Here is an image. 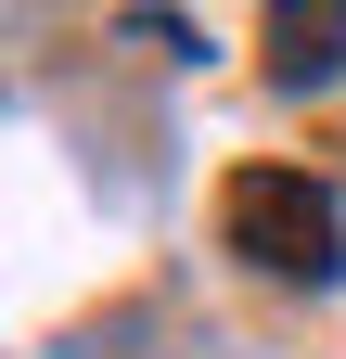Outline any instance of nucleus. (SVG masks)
Returning a JSON list of instances; mask_svg holds the SVG:
<instances>
[{
    "label": "nucleus",
    "instance_id": "nucleus-1",
    "mask_svg": "<svg viewBox=\"0 0 346 359\" xmlns=\"http://www.w3.org/2000/svg\"><path fill=\"white\" fill-rule=\"evenodd\" d=\"M219 231L244 269H270V283H346V205H333V180L308 167H244L231 193H219Z\"/></svg>",
    "mask_w": 346,
    "mask_h": 359
},
{
    "label": "nucleus",
    "instance_id": "nucleus-2",
    "mask_svg": "<svg viewBox=\"0 0 346 359\" xmlns=\"http://www.w3.org/2000/svg\"><path fill=\"white\" fill-rule=\"evenodd\" d=\"M270 77H282V90H333V77H346V0H321V13H308V0L270 13Z\"/></svg>",
    "mask_w": 346,
    "mask_h": 359
}]
</instances>
